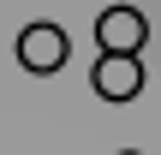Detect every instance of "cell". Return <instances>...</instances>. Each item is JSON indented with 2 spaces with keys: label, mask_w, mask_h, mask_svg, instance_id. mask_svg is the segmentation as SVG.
I'll use <instances>...</instances> for the list:
<instances>
[{
  "label": "cell",
  "mask_w": 161,
  "mask_h": 155,
  "mask_svg": "<svg viewBox=\"0 0 161 155\" xmlns=\"http://www.w3.org/2000/svg\"><path fill=\"white\" fill-rule=\"evenodd\" d=\"M119 155H137V149H119Z\"/></svg>",
  "instance_id": "cell-4"
},
{
  "label": "cell",
  "mask_w": 161,
  "mask_h": 155,
  "mask_svg": "<svg viewBox=\"0 0 161 155\" xmlns=\"http://www.w3.org/2000/svg\"><path fill=\"white\" fill-rule=\"evenodd\" d=\"M90 84H96L102 102H137L143 96V60L137 54H102L96 72H90Z\"/></svg>",
  "instance_id": "cell-3"
},
{
  "label": "cell",
  "mask_w": 161,
  "mask_h": 155,
  "mask_svg": "<svg viewBox=\"0 0 161 155\" xmlns=\"http://www.w3.org/2000/svg\"><path fill=\"white\" fill-rule=\"evenodd\" d=\"M66 54H72V42H66V30H60V24L36 18V24H24V30H18V66H24V72H60V66H66Z\"/></svg>",
  "instance_id": "cell-1"
},
{
  "label": "cell",
  "mask_w": 161,
  "mask_h": 155,
  "mask_svg": "<svg viewBox=\"0 0 161 155\" xmlns=\"http://www.w3.org/2000/svg\"><path fill=\"white\" fill-rule=\"evenodd\" d=\"M143 42H149V18L137 6H108L96 18V48L102 54H143Z\"/></svg>",
  "instance_id": "cell-2"
}]
</instances>
